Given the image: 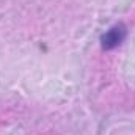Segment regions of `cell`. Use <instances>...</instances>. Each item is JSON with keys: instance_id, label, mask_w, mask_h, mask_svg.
Listing matches in <instances>:
<instances>
[{"instance_id": "cell-1", "label": "cell", "mask_w": 135, "mask_h": 135, "mask_svg": "<svg viewBox=\"0 0 135 135\" xmlns=\"http://www.w3.org/2000/svg\"><path fill=\"white\" fill-rule=\"evenodd\" d=\"M126 36H127V27L123 22L115 24L101 36V47L104 50H113L124 42Z\"/></svg>"}]
</instances>
